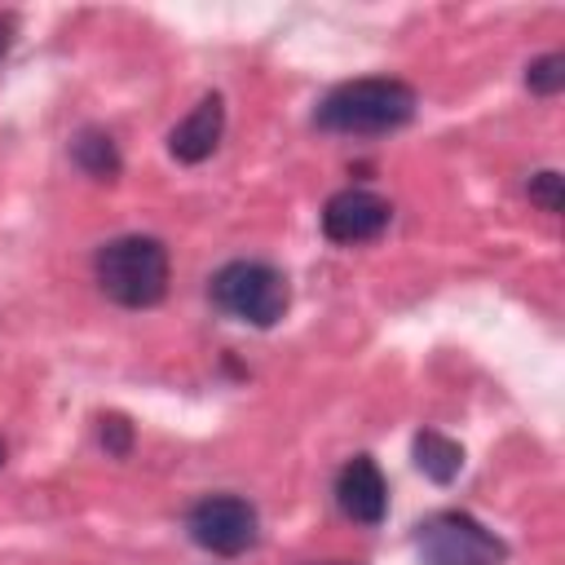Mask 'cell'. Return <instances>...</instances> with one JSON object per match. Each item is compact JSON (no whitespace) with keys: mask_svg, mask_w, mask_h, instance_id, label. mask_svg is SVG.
Wrapping results in <instances>:
<instances>
[{"mask_svg":"<svg viewBox=\"0 0 565 565\" xmlns=\"http://www.w3.org/2000/svg\"><path fill=\"white\" fill-rule=\"evenodd\" d=\"M0 463H4V446H0Z\"/></svg>","mask_w":565,"mask_h":565,"instance_id":"2e32d148","label":"cell"},{"mask_svg":"<svg viewBox=\"0 0 565 565\" xmlns=\"http://www.w3.org/2000/svg\"><path fill=\"white\" fill-rule=\"evenodd\" d=\"M327 565H358V561H327Z\"/></svg>","mask_w":565,"mask_h":565,"instance_id":"9a60e30c","label":"cell"},{"mask_svg":"<svg viewBox=\"0 0 565 565\" xmlns=\"http://www.w3.org/2000/svg\"><path fill=\"white\" fill-rule=\"evenodd\" d=\"M97 282L124 309H150L168 291V247L146 234L115 238L97 252Z\"/></svg>","mask_w":565,"mask_h":565,"instance_id":"7a4b0ae2","label":"cell"},{"mask_svg":"<svg viewBox=\"0 0 565 565\" xmlns=\"http://www.w3.org/2000/svg\"><path fill=\"white\" fill-rule=\"evenodd\" d=\"M530 199L543 207V212H561V172H539L534 181H530Z\"/></svg>","mask_w":565,"mask_h":565,"instance_id":"7c38bea8","label":"cell"},{"mask_svg":"<svg viewBox=\"0 0 565 565\" xmlns=\"http://www.w3.org/2000/svg\"><path fill=\"white\" fill-rule=\"evenodd\" d=\"M212 300H216V309H225L238 322L274 327L291 305V287L265 260H230L212 278Z\"/></svg>","mask_w":565,"mask_h":565,"instance_id":"3957f363","label":"cell"},{"mask_svg":"<svg viewBox=\"0 0 565 565\" xmlns=\"http://www.w3.org/2000/svg\"><path fill=\"white\" fill-rule=\"evenodd\" d=\"M424 565H503L508 543L468 512H437L415 534Z\"/></svg>","mask_w":565,"mask_h":565,"instance_id":"277c9868","label":"cell"},{"mask_svg":"<svg viewBox=\"0 0 565 565\" xmlns=\"http://www.w3.org/2000/svg\"><path fill=\"white\" fill-rule=\"evenodd\" d=\"M525 84H530L534 93H543V97L561 93V84H565V57H561V53H547V57L530 62V71H525Z\"/></svg>","mask_w":565,"mask_h":565,"instance_id":"8fae6325","label":"cell"},{"mask_svg":"<svg viewBox=\"0 0 565 565\" xmlns=\"http://www.w3.org/2000/svg\"><path fill=\"white\" fill-rule=\"evenodd\" d=\"M335 503L358 525H380L388 512V486L371 455H353L335 477Z\"/></svg>","mask_w":565,"mask_h":565,"instance_id":"52a82bcc","label":"cell"},{"mask_svg":"<svg viewBox=\"0 0 565 565\" xmlns=\"http://www.w3.org/2000/svg\"><path fill=\"white\" fill-rule=\"evenodd\" d=\"M71 154H75V163H79L88 177H97V181H115V177H119V150H115V141H110L106 132H97V128H84V132L75 137Z\"/></svg>","mask_w":565,"mask_h":565,"instance_id":"30bf717a","label":"cell"},{"mask_svg":"<svg viewBox=\"0 0 565 565\" xmlns=\"http://www.w3.org/2000/svg\"><path fill=\"white\" fill-rule=\"evenodd\" d=\"M415 88L406 79H393V75H366V79H353V84H340L322 97V106L313 110L318 128L327 132H393L402 124L415 119Z\"/></svg>","mask_w":565,"mask_h":565,"instance_id":"6da1fadb","label":"cell"},{"mask_svg":"<svg viewBox=\"0 0 565 565\" xmlns=\"http://www.w3.org/2000/svg\"><path fill=\"white\" fill-rule=\"evenodd\" d=\"M102 441L115 450V455H128V424L119 419V415H110V419H102Z\"/></svg>","mask_w":565,"mask_h":565,"instance_id":"4fadbf2b","label":"cell"},{"mask_svg":"<svg viewBox=\"0 0 565 565\" xmlns=\"http://www.w3.org/2000/svg\"><path fill=\"white\" fill-rule=\"evenodd\" d=\"M415 463H419V472H424L428 481L446 486V481H455L459 468H463V446L450 441V437L437 433V428H424V433L415 437Z\"/></svg>","mask_w":565,"mask_h":565,"instance_id":"9c48e42d","label":"cell"},{"mask_svg":"<svg viewBox=\"0 0 565 565\" xmlns=\"http://www.w3.org/2000/svg\"><path fill=\"white\" fill-rule=\"evenodd\" d=\"M190 539L212 556H238L256 543V508L238 494H207L190 512Z\"/></svg>","mask_w":565,"mask_h":565,"instance_id":"5b68a950","label":"cell"},{"mask_svg":"<svg viewBox=\"0 0 565 565\" xmlns=\"http://www.w3.org/2000/svg\"><path fill=\"white\" fill-rule=\"evenodd\" d=\"M221 132H225V106L216 93H207L172 132H168V150L172 159L181 163H203L216 146H221Z\"/></svg>","mask_w":565,"mask_h":565,"instance_id":"ba28073f","label":"cell"},{"mask_svg":"<svg viewBox=\"0 0 565 565\" xmlns=\"http://www.w3.org/2000/svg\"><path fill=\"white\" fill-rule=\"evenodd\" d=\"M388 221H393L388 199H380L371 190H353V185L340 190V194H331L327 207H322V234L331 243H344V247L380 238L388 230Z\"/></svg>","mask_w":565,"mask_h":565,"instance_id":"8992f818","label":"cell"},{"mask_svg":"<svg viewBox=\"0 0 565 565\" xmlns=\"http://www.w3.org/2000/svg\"><path fill=\"white\" fill-rule=\"evenodd\" d=\"M13 35H18V18H13V13H0V57L9 53Z\"/></svg>","mask_w":565,"mask_h":565,"instance_id":"5bb4252c","label":"cell"}]
</instances>
